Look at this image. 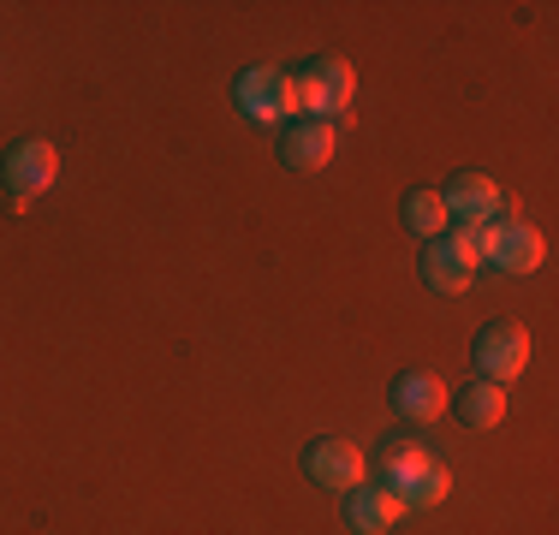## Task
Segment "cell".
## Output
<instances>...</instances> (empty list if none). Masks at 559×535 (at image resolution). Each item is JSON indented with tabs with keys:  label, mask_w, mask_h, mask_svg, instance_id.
Masks as SVG:
<instances>
[{
	"label": "cell",
	"mask_w": 559,
	"mask_h": 535,
	"mask_svg": "<svg viewBox=\"0 0 559 535\" xmlns=\"http://www.w3.org/2000/svg\"><path fill=\"white\" fill-rule=\"evenodd\" d=\"M447 411H459L464 428H500V423H506V387H495V381H471L464 393L447 399Z\"/></svg>",
	"instance_id": "13"
},
{
	"label": "cell",
	"mask_w": 559,
	"mask_h": 535,
	"mask_svg": "<svg viewBox=\"0 0 559 535\" xmlns=\"http://www.w3.org/2000/svg\"><path fill=\"white\" fill-rule=\"evenodd\" d=\"M60 179V150L48 138H24L12 143L7 160H0V185H7L12 203H36V197H48Z\"/></svg>",
	"instance_id": "5"
},
{
	"label": "cell",
	"mask_w": 559,
	"mask_h": 535,
	"mask_svg": "<svg viewBox=\"0 0 559 535\" xmlns=\"http://www.w3.org/2000/svg\"><path fill=\"white\" fill-rule=\"evenodd\" d=\"M292 96H298V119H328L340 126L345 107L357 96V72L345 54H316L304 72H292Z\"/></svg>",
	"instance_id": "2"
},
{
	"label": "cell",
	"mask_w": 559,
	"mask_h": 535,
	"mask_svg": "<svg viewBox=\"0 0 559 535\" xmlns=\"http://www.w3.org/2000/svg\"><path fill=\"white\" fill-rule=\"evenodd\" d=\"M405 226L423 238V245H429V238H447L452 221H447L441 191H429V185H423V191H411V197H405Z\"/></svg>",
	"instance_id": "14"
},
{
	"label": "cell",
	"mask_w": 559,
	"mask_h": 535,
	"mask_svg": "<svg viewBox=\"0 0 559 535\" xmlns=\"http://www.w3.org/2000/svg\"><path fill=\"white\" fill-rule=\"evenodd\" d=\"M376 476H381V488H388L405 512H435V506L452 500V471L441 459H429L417 440H399V435L381 440Z\"/></svg>",
	"instance_id": "1"
},
{
	"label": "cell",
	"mask_w": 559,
	"mask_h": 535,
	"mask_svg": "<svg viewBox=\"0 0 559 535\" xmlns=\"http://www.w3.org/2000/svg\"><path fill=\"white\" fill-rule=\"evenodd\" d=\"M441 203H447V221L452 226H488L500 214V185L488 179V173H452L447 179V191H441Z\"/></svg>",
	"instance_id": "8"
},
{
	"label": "cell",
	"mask_w": 559,
	"mask_h": 535,
	"mask_svg": "<svg viewBox=\"0 0 559 535\" xmlns=\"http://www.w3.org/2000/svg\"><path fill=\"white\" fill-rule=\"evenodd\" d=\"M334 150H340V126H328V119H292L286 143H280V160L292 173H322L334 160Z\"/></svg>",
	"instance_id": "9"
},
{
	"label": "cell",
	"mask_w": 559,
	"mask_h": 535,
	"mask_svg": "<svg viewBox=\"0 0 559 535\" xmlns=\"http://www.w3.org/2000/svg\"><path fill=\"white\" fill-rule=\"evenodd\" d=\"M399 518H405V506H399L381 482H376V488L364 482V488L345 494V530H352V535H388Z\"/></svg>",
	"instance_id": "12"
},
{
	"label": "cell",
	"mask_w": 559,
	"mask_h": 535,
	"mask_svg": "<svg viewBox=\"0 0 559 535\" xmlns=\"http://www.w3.org/2000/svg\"><path fill=\"white\" fill-rule=\"evenodd\" d=\"M483 233H488L483 238V262L500 268V274H536V268L548 262V238H542V226H530V221L495 214Z\"/></svg>",
	"instance_id": "3"
},
{
	"label": "cell",
	"mask_w": 559,
	"mask_h": 535,
	"mask_svg": "<svg viewBox=\"0 0 559 535\" xmlns=\"http://www.w3.org/2000/svg\"><path fill=\"white\" fill-rule=\"evenodd\" d=\"M471 357H476V381H518V374L530 369V333H524V321H488L483 333H476V345H471Z\"/></svg>",
	"instance_id": "6"
},
{
	"label": "cell",
	"mask_w": 559,
	"mask_h": 535,
	"mask_svg": "<svg viewBox=\"0 0 559 535\" xmlns=\"http://www.w3.org/2000/svg\"><path fill=\"white\" fill-rule=\"evenodd\" d=\"M304 476L316 482V488H328V494H352V488H364V476H369V459H364V447H352V440H310V452H304Z\"/></svg>",
	"instance_id": "7"
},
{
	"label": "cell",
	"mask_w": 559,
	"mask_h": 535,
	"mask_svg": "<svg viewBox=\"0 0 559 535\" xmlns=\"http://www.w3.org/2000/svg\"><path fill=\"white\" fill-rule=\"evenodd\" d=\"M233 102L245 119H257V126H280L286 114H298V96H292V72L286 66H245L233 84Z\"/></svg>",
	"instance_id": "4"
},
{
	"label": "cell",
	"mask_w": 559,
	"mask_h": 535,
	"mask_svg": "<svg viewBox=\"0 0 559 535\" xmlns=\"http://www.w3.org/2000/svg\"><path fill=\"white\" fill-rule=\"evenodd\" d=\"M447 381L441 374H429V369H405L393 381V411L405 423H441L447 417Z\"/></svg>",
	"instance_id": "10"
},
{
	"label": "cell",
	"mask_w": 559,
	"mask_h": 535,
	"mask_svg": "<svg viewBox=\"0 0 559 535\" xmlns=\"http://www.w3.org/2000/svg\"><path fill=\"white\" fill-rule=\"evenodd\" d=\"M417 274H423V286H429V292H447V298H459V292H471L476 262L464 257V250L452 245V238H429V245H423Z\"/></svg>",
	"instance_id": "11"
}]
</instances>
